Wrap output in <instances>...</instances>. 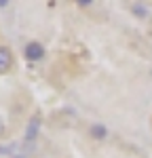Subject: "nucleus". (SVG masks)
Masks as SVG:
<instances>
[{"mask_svg": "<svg viewBox=\"0 0 152 158\" xmlns=\"http://www.w3.org/2000/svg\"><path fill=\"white\" fill-rule=\"evenodd\" d=\"M25 59H30V61H40V59H44V47L38 42V40H32V42H27L25 44Z\"/></svg>", "mask_w": 152, "mask_h": 158, "instance_id": "f257e3e1", "label": "nucleus"}, {"mask_svg": "<svg viewBox=\"0 0 152 158\" xmlns=\"http://www.w3.org/2000/svg\"><path fill=\"white\" fill-rule=\"evenodd\" d=\"M13 63V55L6 47H0V74H4Z\"/></svg>", "mask_w": 152, "mask_h": 158, "instance_id": "f03ea898", "label": "nucleus"}, {"mask_svg": "<svg viewBox=\"0 0 152 158\" xmlns=\"http://www.w3.org/2000/svg\"><path fill=\"white\" fill-rule=\"evenodd\" d=\"M89 133H91L93 139H103V137L108 135V127H106V124H101V122H95V124H91Z\"/></svg>", "mask_w": 152, "mask_h": 158, "instance_id": "7ed1b4c3", "label": "nucleus"}, {"mask_svg": "<svg viewBox=\"0 0 152 158\" xmlns=\"http://www.w3.org/2000/svg\"><path fill=\"white\" fill-rule=\"evenodd\" d=\"M38 129H40V118L34 116L32 120L27 122V129H25V139H34L38 135Z\"/></svg>", "mask_w": 152, "mask_h": 158, "instance_id": "20e7f679", "label": "nucleus"}, {"mask_svg": "<svg viewBox=\"0 0 152 158\" xmlns=\"http://www.w3.org/2000/svg\"><path fill=\"white\" fill-rule=\"evenodd\" d=\"M131 13H133L135 17H139V19H144V17L150 15V9H148L146 4H141V2H133V4H131Z\"/></svg>", "mask_w": 152, "mask_h": 158, "instance_id": "39448f33", "label": "nucleus"}, {"mask_svg": "<svg viewBox=\"0 0 152 158\" xmlns=\"http://www.w3.org/2000/svg\"><path fill=\"white\" fill-rule=\"evenodd\" d=\"M76 4H78V6H91L93 2H91V0H78Z\"/></svg>", "mask_w": 152, "mask_h": 158, "instance_id": "423d86ee", "label": "nucleus"}, {"mask_svg": "<svg viewBox=\"0 0 152 158\" xmlns=\"http://www.w3.org/2000/svg\"><path fill=\"white\" fill-rule=\"evenodd\" d=\"M9 4H11L9 0H0V9H4V6H9Z\"/></svg>", "mask_w": 152, "mask_h": 158, "instance_id": "0eeeda50", "label": "nucleus"}, {"mask_svg": "<svg viewBox=\"0 0 152 158\" xmlns=\"http://www.w3.org/2000/svg\"><path fill=\"white\" fill-rule=\"evenodd\" d=\"M4 133V122H2V118H0V135Z\"/></svg>", "mask_w": 152, "mask_h": 158, "instance_id": "6e6552de", "label": "nucleus"}]
</instances>
